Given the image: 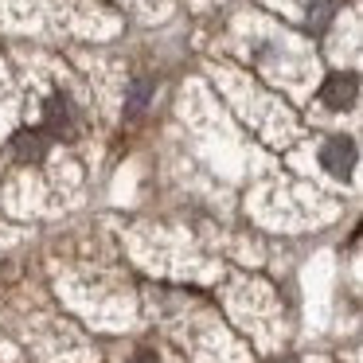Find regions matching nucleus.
<instances>
[{"mask_svg": "<svg viewBox=\"0 0 363 363\" xmlns=\"http://www.w3.org/2000/svg\"><path fill=\"white\" fill-rule=\"evenodd\" d=\"M43 133L55 137V141H71L79 133V118H74V106L67 94H51L43 106Z\"/></svg>", "mask_w": 363, "mask_h": 363, "instance_id": "1", "label": "nucleus"}, {"mask_svg": "<svg viewBox=\"0 0 363 363\" xmlns=\"http://www.w3.org/2000/svg\"><path fill=\"white\" fill-rule=\"evenodd\" d=\"M320 164L328 168L332 176H352V168H355V141L352 137H332V141H324V149H320Z\"/></svg>", "mask_w": 363, "mask_h": 363, "instance_id": "2", "label": "nucleus"}, {"mask_svg": "<svg viewBox=\"0 0 363 363\" xmlns=\"http://www.w3.org/2000/svg\"><path fill=\"white\" fill-rule=\"evenodd\" d=\"M355 94H359V79L355 74H332L320 90V102L328 110H347V106H355Z\"/></svg>", "mask_w": 363, "mask_h": 363, "instance_id": "3", "label": "nucleus"}, {"mask_svg": "<svg viewBox=\"0 0 363 363\" xmlns=\"http://www.w3.org/2000/svg\"><path fill=\"white\" fill-rule=\"evenodd\" d=\"M48 145H51V137L43 133V129H20V133L12 137V152H16V160H24V164L43 160Z\"/></svg>", "mask_w": 363, "mask_h": 363, "instance_id": "4", "label": "nucleus"}, {"mask_svg": "<svg viewBox=\"0 0 363 363\" xmlns=\"http://www.w3.org/2000/svg\"><path fill=\"white\" fill-rule=\"evenodd\" d=\"M149 94H152V82L149 79H137L133 86H129V98H125V113H129V118H137V113L149 106Z\"/></svg>", "mask_w": 363, "mask_h": 363, "instance_id": "5", "label": "nucleus"}, {"mask_svg": "<svg viewBox=\"0 0 363 363\" xmlns=\"http://www.w3.org/2000/svg\"><path fill=\"white\" fill-rule=\"evenodd\" d=\"M332 16H336V4H328V0H316L313 9H308V20H305V28H308V32H316V35H320L324 28L332 24Z\"/></svg>", "mask_w": 363, "mask_h": 363, "instance_id": "6", "label": "nucleus"}, {"mask_svg": "<svg viewBox=\"0 0 363 363\" xmlns=\"http://www.w3.org/2000/svg\"><path fill=\"white\" fill-rule=\"evenodd\" d=\"M133 363H160V359H157L152 352H137V355H133Z\"/></svg>", "mask_w": 363, "mask_h": 363, "instance_id": "7", "label": "nucleus"}]
</instances>
